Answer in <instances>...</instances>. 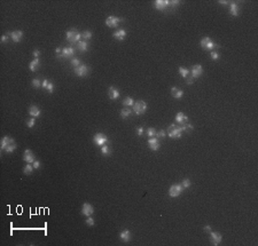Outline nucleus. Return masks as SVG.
<instances>
[{
  "label": "nucleus",
  "instance_id": "f257e3e1",
  "mask_svg": "<svg viewBox=\"0 0 258 246\" xmlns=\"http://www.w3.org/2000/svg\"><path fill=\"white\" fill-rule=\"evenodd\" d=\"M82 38V33H79V31L77 29H70V30L67 31L66 33V39H67L70 44H75V42H78Z\"/></svg>",
  "mask_w": 258,
  "mask_h": 246
},
{
  "label": "nucleus",
  "instance_id": "f03ea898",
  "mask_svg": "<svg viewBox=\"0 0 258 246\" xmlns=\"http://www.w3.org/2000/svg\"><path fill=\"white\" fill-rule=\"evenodd\" d=\"M200 45H201L202 48H204L206 51H215L216 48H218V45H217L215 41L212 40L211 38H209V37H204V38H202V40L200 41Z\"/></svg>",
  "mask_w": 258,
  "mask_h": 246
},
{
  "label": "nucleus",
  "instance_id": "7ed1b4c3",
  "mask_svg": "<svg viewBox=\"0 0 258 246\" xmlns=\"http://www.w3.org/2000/svg\"><path fill=\"white\" fill-rule=\"evenodd\" d=\"M166 134H168L171 138H181V135H182V131H181V128L179 127V125L172 124V125H170V126L168 127Z\"/></svg>",
  "mask_w": 258,
  "mask_h": 246
},
{
  "label": "nucleus",
  "instance_id": "20e7f679",
  "mask_svg": "<svg viewBox=\"0 0 258 246\" xmlns=\"http://www.w3.org/2000/svg\"><path fill=\"white\" fill-rule=\"evenodd\" d=\"M133 111L134 113H137V115H144L146 112V110H147V103L144 102V101H137V102H134L133 104Z\"/></svg>",
  "mask_w": 258,
  "mask_h": 246
},
{
  "label": "nucleus",
  "instance_id": "39448f33",
  "mask_svg": "<svg viewBox=\"0 0 258 246\" xmlns=\"http://www.w3.org/2000/svg\"><path fill=\"white\" fill-rule=\"evenodd\" d=\"M93 142H94V144H97L98 147H102V145L108 143V138H107V136L104 134L97 133L94 135V138H93Z\"/></svg>",
  "mask_w": 258,
  "mask_h": 246
},
{
  "label": "nucleus",
  "instance_id": "423d86ee",
  "mask_svg": "<svg viewBox=\"0 0 258 246\" xmlns=\"http://www.w3.org/2000/svg\"><path fill=\"white\" fill-rule=\"evenodd\" d=\"M182 190H184V188L181 184H172L169 189V196L171 198H175V197L181 195Z\"/></svg>",
  "mask_w": 258,
  "mask_h": 246
},
{
  "label": "nucleus",
  "instance_id": "0eeeda50",
  "mask_svg": "<svg viewBox=\"0 0 258 246\" xmlns=\"http://www.w3.org/2000/svg\"><path fill=\"white\" fill-rule=\"evenodd\" d=\"M73 55H75V48L70 46L62 48V53L60 55H57V57L59 58H73Z\"/></svg>",
  "mask_w": 258,
  "mask_h": 246
},
{
  "label": "nucleus",
  "instance_id": "6e6552de",
  "mask_svg": "<svg viewBox=\"0 0 258 246\" xmlns=\"http://www.w3.org/2000/svg\"><path fill=\"white\" fill-rule=\"evenodd\" d=\"M122 18L121 17H117V16H109L107 17V20H106V25L108 26V28H116V26L119 25V23L122 22Z\"/></svg>",
  "mask_w": 258,
  "mask_h": 246
},
{
  "label": "nucleus",
  "instance_id": "1a4fd4ad",
  "mask_svg": "<svg viewBox=\"0 0 258 246\" xmlns=\"http://www.w3.org/2000/svg\"><path fill=\"white\" fill-rule=\"evenodd\" d=\"M73 72H75V75L78 76V77H85L88 72H90V68L87 65H85V64H80L79 67L73 69Z\"/></svg>",
  "mask_w": 258,
  "mask_h": 246
},
{
  "label": "nucleus",
  "instance_id": "9d476101",
  "mask_svg": "<svg viewBox=\"0 0 258 246\" xmlns=\"http://www.w3.org/2000/svg\"><path fill=\"white\" fill-rule=\"evenodd\" d=\"M222 241V236L219 232H215V231H210V241L212 245L218 246Z\"/></svg>",
  "mask_w": 258,
  "mask_h": 246
},
{
  "label": "nucleus",
  "instance_id": "9b49d317",
  "mask_svg": "<svg viewBox=\"0 0 258 246\" xmlns=\"http://www.w3.org/2000/svg\"><path fill=\"white\" fill-rule=\"evenodd\" d=\"M23 160L26 164H33V161L36 160V156L31 150L26 149V150H24V154H23Z\"/></svg>",
  "mask_w": 258,
  "mask_h": 246
},
{
  "label": "nucleus",
  "instance_id": "f8f14e48",
  "mask_svg": "<svg viewBox=\"0 0 258 246\" xmlns=\"http://www.w3.org/2000/svg\"><path fill=\"white\" fill-rule=\"evenodd\" d=\"M155 9L163 12L165 9H169V0H156L154 2Z\"/></svg>",
  "mask_w": 258,
  "mask_h": 246
},
{
  "label": "nucleus",
  "instance_id": "ddd939ff",
  "mask_svg": "<svg viewBox=\"0 0 258 246\" xmlns=\"http://www.w3.org/2000/svg\"><path fill=\"white\" fill-rule=\"evenodd\" d=\"M82 213L85 216H91L94 213V207L88 203H84L82 206Z\"/></svg>",
  "mask_w": 258,
  "mask_h": 246
},
{
  "label": "nucleus",
  "instance_id": "4468645a",
  "mask_svg": "<svg viewBox=\"0 0 258 246\" xmlns=\"http://www.w3.org/2000/svg\"><path fill=\"white\" fill-rule=\"evenodd\" d=\"M8 36L12 38V40L14 41V42H20L22 40V38H23V31L21 30L12 31V32L8 33Z\"/></svg>",
  "mask_w": 258,
  "mask_h": 246
},
{
  "label": "nucleus",
  "instance_id": "2eb2a0df",
  "mask_svg": "<svg viewBox=\"0 0 258 246\" xmlns=\"http://www.w3.org/2000/svg\"><path fill=\"white\" fill-rule=\"evenodd\" d=\"M148 147H149L150 150H153V151H157L161 147V143L160 141H158V138H150L148 140Z\"/></svg>",
  "mask_w": 258,
  "mask_h": 246
},
{
  "label": "nucleus",
  "instance_id": "dca6fc26",
  "mask_svg": "<svg viewBox=\"0 0 258 246\" xmlns=\"http://www.w3.org/2000/svg\"><path fill=\"white\" fill-rule=\"evenodd\" d=\"M119 95H121V93L117 88H115L114 86L111 87H109V91H108V96L109 98L111 100V101H115V100H118L119 98Z\"/></svg>",
  "mask_w": 258,
  "mask_h": 246
},
{
  "label": "nucleus",
  "instance_id": "f3484780",
  "mask_svg": "<svg viewBox=\"0 0 258 246\" xmlns=\"http://www.w3.org/2000/svg\"><path fill=\"white\" fill-rule=\"evenodd\" d=\"M202 73H203V68H202V65H200V64L193 65V68H192V77L194 78V79L199 78Z\"/></svg>",
  "mask_w": 258,
  "mask_h": 246
},
{
  "label": "nucleus",
  "instance_id": "a211bd4d",
  "mask_svg": "<svg viewBox=\"0 0 258 246\" xmlns=\"http://www.w3.org/2000/svg\"><path fill=\"white\" fill-rule=\"evenodd\" d=\"M175 123H177V125H182V124L188 123V117L184 112H178L175 116Z\"/></svg>",
  "mask_w": 258,
  "mask_h": 246
},
{
  "label": "nucleus",
  "instance_id": "6ab92c4d",
  "mask_svg": "<svg viewBox=\"0 0 258 246\" xmlns=\"http://www.w3.org/2000/svg\"><path fill=\"white\" fill-rule=\"evenodd\" d=\"M113 37L115 39H117L118 41H123L125 39V37H126V31L124 30V29H121V30H117L115 31L113 33Z\"/></svg>",
  "mask_w": 258,
  "mask_h": 246
},
{
  "label": "nucleus",
  "instance_id": "aec40b11",
  "mask_svg": "<svg viewBox=\"0 0 258 246\" xmlns=\"http://www.w3.org/2000/svg\"><path fill=\"white\" fill-rule=\"evenodd\" d=\"M119 239L123 241L124 243H127V241H131V232L127 229H124L123 231H121L119 234Z\"/></svg>",
  "mask_w": 258,
  "mask_h": 246
},
{
  "label": "nucleus",
  "instance_id": "412c9836",
  "mask_svg": "<svg viewBox=\"0 0 258 246\" xmlns=\"http://www.w3.org/2000/svg\"><path fill=\"white\" fill-rule=\"evenodd\" d=\"M171 94L172 96L177 100H180L182 96H184V91L182 89H179L178 87H172L171 88Z\"/></svg>",
  "mask_w": 258,
  "mask_h": 246
},
{
  "label": "nucleus",
  "instance_id": "4be33fe9",
  "mask_svg": "<svg viewBox=\"0 0 258 246\" xmlns=\"http://www.w3.org/2000/svg\"><path fill=\"white\" fill-rule=\"evenodd\" d=\"M13 142H14V140H13V138H10L9 136H4L2 140H1L0 148H1V150H4V151H5V149L7 148L10 143H13Z\"/></svg>",
  "mask_w": 258,
  "mask_h": 246
},
{
  "label": "nucleus",
  "instance_id": "5701e85b",
  "mask_svg": "<svg viewBox=\"0 0 258 246\" xmlns=\"http://www.w3.org/2000/svg\"><path fill=\"white\" fill-rule=\"evenodd\" d=\"M29 115H30L31 117L37 118V117H39L41 115L40 109L38 108V107H36V105H31L30 108H29Z\"/></svg>",
  "mask_w": 258,
  "mask_h": 246
},
{
  "label": "nucleus",
  "instance_id": "b1692460",
  "mask_svg": "<svg viewBox=\"0 0 258 246\" xmlns=\"http://www.w3.org/2000/svg\"><path fill=\"white\" fill-rule=\"evenodd\" d=\"M39 67H40V60H39V58H33V60L29 63V69H30L32 72L37 71V69Z\"/></svg>",
  "mask_w": 258,
  "mask_h": 246
},
{
  "label": "nucleus",
  "instance_id": "393cba45",
  "mask_svg": "<svg viewBox=\"0 0 258 246\" xmlns=\"http://www.w3.org/2000/svg\"><path fill=\"white\" fill-rule=\"evenodd\" d=\"M77 49L79 52H82V53H84V52H86L88 49V42L87 41H85V40H79L77 42Z\"/></svg>",
  "mask_w": 258,
  "mask_h": 246
},
{
  "label": "nucleus",
  "instance_id": "a878e982",
  "mask_svg": "<svg viewBox=\"0 0 258 246\" xmlns=\"http://www.w3.org/2000/svg\"><path fill=\"white\" fill-rule=\"evenodd\" d=\"M229 14L232 16H239V6L236 2H231L229 5Z\"/></svg>",
  "mask_w": 258,
  "mask_h": 246
},
{
  "label": "nucleus",
  "instance_id": "bb28decb",
  "mask_svg": "<svg viewBox=\"0 0 258 246\" xmlns=\"http://www.w3.org/2000/svg\"><path fill=\"white\" fill-rule=\"evenodd\" d=\"M132 115V110L130 108H124L122 109V111H121V117L123 119H126L127 117H130Z\"/></svg>",
  "mask_w": 258,
  "mask_h": 246
},
{
  "label": "nucleus",
  "instance_id": "cd10ccee",
  "mask_svg": "<svg viewBox=\"0 0 258 246\" xmlns=\"http://www.w3.org/2000/svg\"><path fill=\"white\" fill-rule=\"evenodd\" d=\"M101 154L103 156H110L111 155V149H110L108 144H104V145L101 147Z\"/></svg>",
  "mask_w": 258,
  "mask_h": 246
},
{
  "label": "nucleus",
  "instance_id": "c85d7f7f",
  "mask_svg": "<svg viewBox=\"0 0 258 246\" xmlns=\"http://www.w3.org/2000/svg\"><path fill=\"white\" fill-rule=\"evenodd\" d=\"M35 171V168H33V165L32 164H26L25 166H24V168H23V173L25 175H30L32 174V172Z\"/></svg>",
  "mask_w": 258,
  "mask_h": 246
},
{
  "label": "nucleus",
  "instance_id": "c756f323",
  "mask_svg": "<svg viewBox=\"0 0 258 246\" xmlns=\"http://www.w3.org/2000/svg\"><path fill=\"white\" fill-rule=\"evenodd\" d=\"M133 104H134V101H133V98H131L129 96V98H125L123 100V105L125 107V108H129V107H133Z\"/></svg>",
  "mask_w": 258,
  "mask_h": 246
},
{
  "label": "nucleus",
  "instance_id": "7c9ffc66",
  "mask_svg": "<svg viewBox=\"0 0 258 246\" xmlns=\"http://www.w3.org/2000/svg\"><path fill=\"white\" fill-rule=\"evenodd\" d=\"M93 37V33H92V31H90V30H86V31H84L82 33V38H83V40H85V41H88L91 38Z\"/></svg>",
  "mask_w": 258,
  "mask_h": 246
},
{
  "label": "nucleus",
  "instance_id": "2f4dec72",
  "mask_svg": "<svg viewBox=\"0 0 258 246\" xmlns=\"http://www.w3.org/2000/svg\"><path fill=\"white\" fill-rule=\"evenodd\" d=\"M179 73H180V76L182 78H187L188 77V75H189V70H188L187 68L180 67L179 68Z\"/></svg>",
  "mask_w": 258,
  "mask_h": 246
},
{
  "label": "nucleus",
  "instance_id": "473e14b6",
  "mask_svg": "<svg viewBox=\"0 0 258 246\" xmlns=\"http://www.w3.org/2000/svg\"><path fill=\"white\" fill-rule=\"evenodd\" d=\"M15 149H16V143H15V141H14L13 143H10L9 145L5 149V151L7 152V154H12V152H14V151H15Z\"/></svg>",
  "mask_w": 258,
  "mask_h": 246
},
{
  "label": "nucleus",
  "instance_id": "72a5a7b5",
  "mask_svg": "<svg viewBox=\"0 0 258 246\" xmlns=\"http://www.w3.org/2000/svg\"><path fill=\"white\" fill-rule=\"evenodd\" d=\"M146 134L149 136V138H154L156 136V129L154 127H149L147 128V131H146Z\"/></svg>",
  "mask_w": 258,
  "mask_h": 246
},
{
  "label": "nucleus",
  "instance_id": "f704fd0d",
  "mask_svg": "<svg viewBox=\"0 0 258 246\" xmlns=\"http://www.w3.org/2000/svg\"><path fill=\"white\" fill-rule=\"evenodd\" d=\"M31 84H32V87H33V88H40L41 87V82H40V80H39L38 78L32 79Z\"/></svg>",
  "mask_w": 258,
  "mask_h": 246
},
{
  "label": "nucleus",
  "instance_id": "c9c22d12",
  "mask_svg": "<svg viewBox=\"0 0 258 246\" xmlns=\"http://www.w3.org/2000/svg\"><path fill=\"white\" fill-rule=\"evenodd\" d=\"M191 184H192V182L189 179H184L182 180V182H181V185H182L184 189H188V188L191 187Z\"/></svg>",
  "mask_w": 258,
  "mask_h": 246
},
{
  "label": "nucleus",
  "instance_id": "e433bc0d",
  "mask_svg": "<svg viewBox=\"0 0 258 246\" xmlns=\"http://www.w3.org/2000/svg\"><path fill=\"white\" fill-rule=\"evenodd\" d=\"M35 125H36V118H35V117H31L30 119L26 120V126L29 128H32Z\"/></svg>",
  "mask_w": 258,
  "mask_h": 246
},
{
  "label": "nucleus",
  "instance_id": "4c0bfd02",
  "mask_svg": "<svg viewBox=\"0 0 258 246\" xmlns=\"http://www.w3.org/2000/svg\"><path fill=\"white\" fill-rule=\"evenodd\" d=\"M70 63H71L72 67L77 68V67H79V65H80V60H79V58H77V57H73V58H71Z\"/></svg>",
  "mask_w": 258,
  "mask_h": 246
},
{
  "label": "nucleus",
  "instance_id": "58836bf2",
  "mask_svg": "<svg viewBox=\"0 0 258 246\" xmlns=\"http://www.w3.org/2000/svg\"><path fill=\"white\" fill-rule=\"evenodd\" d=\"M45 89H46L48 93H51L52 94V93L54 92V84H53L52 81H48V84H47V86H46Z\"/></svg>",
  "mask_w": 258,
  "mask_h": 246
},
{
  "label": "nucleus",
  "instance_id": "ea45409f",
  "mask_svg": "<svg viewBox=\"0 0 258 246\" xmlns=\"http://www.w3.org/2000/svg\"><path fill=\"white\" fill-rule=\"evenodd\" d=\"M86 224H87L88 227H93L95 224V221H94V219H93L92 216H87V219H86Z\"/></svg>",
  "mask_w": 258,
  "mask_h": 246
},
{
  "label": "nucleus",
  "instance_id": "a19ab883",
  "mask_svg": "<svg viewBox=\"0 0 258 246\" xmlns=\"http://www.w3.org/2000/svg\"><path fill=\"white\" fill-rule=\"evenodd\" d=\"M179 5V1H169V9H175Z\"/></svg>",
  "mask_w": 258,
  "mask_h": 246
},
{
  "label": "nucleus",
  "instance_id": "79ce46f5",
  "mask_svg": "<svg viewBox=\"0 0 258 246\" xmlns=\"http://www.w3.org/2000/svg\"><path fill=\"white\" fill-rule=\"evenodd\" d=\"M165 135H166V132H165L164 129H161L160 132H156V136H155V138H165Z\"/></svg>",
  "mask_w": 258,
  "mask_h": 246
},
{
  "label": "nucleus",
  "instance_id": "37998d69",
  "mask_svg": "<svg viewBox=\"0 0 258 246\" xmlns=\"http://www.w3.org/2000/svg\"><path fill=\"white\" fill-rule=\"evenodd\" d=\"M210 56H211V58L213 60V61L219 60V54H218V52H216V51H212L211 54H210Z\"/></svg>",
  "mask_w": 258,
  "mask_h": 246
},
{
  "label": "nucleus",
  "instance_id": "c03bdc74",
  "mask_svg": "<svg viewBox=\"0 0 258 246\" xmlns=\"http://www.w3.org/2000/svg\"><path fill=\"white\" fill-rule=\"evenodd\" d=\"M32 165H33V168H35V169H39L41 167L40 160H37V159L35 160V161H33V164H32Z\"/></svg>",
  "mask_w": 258,
  "mask_h": 246
},
{
  "label": "nucleus",
  "instance_id": "a18cd8bd",
  "mask_svg": "<svg viewBox=\"0 0 258 246\" xmlns=\"http://www.w3.org/2000/svg\"><path fill=\"white\" fill-rule=\"evenodd\" d=\"M144 127H141V126H140V127H137V134H138V135H139V136H141V135H142V134H144Z\"/></svg>",
  "mask_w": 258,
  "mask_h": 246
},
{
  "label": "nucleus",
  "instance_id": "49530a36",
  "mask_svg": "<svg viewBox=\"0 0 258 246\" xmlns=\"http://www.w3.org/2000/svg\"><path fill=\"white\" fill-rule=\"evenodd\" d=\"M33 56H35V58H39V56H40V51H39V49H35V51H33Z\"/></svg>",
  "mask_w": 258,
  "mask_h": 246
},
{
  "label": "nucleus",
  "instance_id": "de8ad7c7",
  "mask_svg": "<svg viewBox=\"0 0 258 246\" xmlns=\"http://www.w3.org/2000/svg\"><path fill=\"white\" fill-rule=\"evenodd\" d=\"M8 40V35H4V36H1V42L2 44H6Z\"/></svg>",
  "mask_w": 258,
  "mask_h": 246
},
{
  "label": "nucleus",
  "instance_id": "09e8293b",
  "mask_svg": "<svg viewBox=\"0 0 258 246\" xmlns=\"http://www.w3.org/2000/svg\"><path fill=\"white\" fill-rule=\"evenodd\" d=\"M219 4H220V5H222V6H225V5H227V4H228V2H227V1H225V0H220V1H219Z\"/></svg>",
  "mask_w": 258,
  "mask_h": 246
},
{
  "label": "nucleus",
  "instance_id": "8fccbe9b",
  "mask_svg": "<svg viewBox=\"0 0 258 246\" xmlns=\"http://www.w3.org/2000/svg\"><path fill=\"white\" fill-rule=\"evenodd\" d=\"M204 230L209 231V232H210V231H211V228H210V226H205V227H204Z\"/></svg>",
  "mask_w": 258,
  "mask_h": 246
},
{
  "label": "nucleus",
  "instance_id": "3c124183",
  "mask_svg": "<svg viewBox=\"0 0 258 246\" xmlns=\"http://www.w3.org/2000/svg\"><path fill=\"white\" fill-rule=\"evenodd\" d=\"M194 81V78L192 77L191 79H187V82H188V84H192V82Z\"/></svg>",
  "mask_w": 258,
  "mask_h": 246
}]
</instances>
